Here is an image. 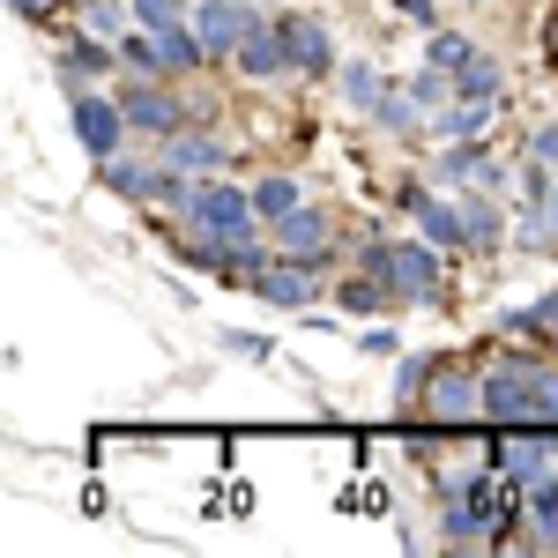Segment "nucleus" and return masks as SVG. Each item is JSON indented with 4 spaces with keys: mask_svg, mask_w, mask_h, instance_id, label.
Segmentation results:
<instances>
[{
    "mask_svg": "<svg viewBox=\"0 0 558 558\" xmlns=\"http://www.w3.org/2000/svg\"><path fill=\"white\" fill-rule=\"evenodd\" d=\"M447 260L454 254H439L425 231H417V239H373V246H357V268H373L387 291H395V305H432Z\"/></svg>",
    "mask_w": 558,
    "mask_h": 558,
    "instance_id": "1",
    "label": "nucleus"
},
{
    "mask_svg": "<svg viewBox=\"0 0 558 558\" xmlns=\"http://www.w3.org/2000/svg\"><path fill=\"white\" fill-rule=\"evenodd\" d=\"M179 223L186 231H216V239H254L260 216H254V186H231V179H186V194H179Z\"/></svg>",
    "mask_w": 558,
    "mask_h": 558,
    "instance_id": "2",
    "label": "nucleus"
},
{
    "mask_svg": "<svg viewBox=\"0 0 558 558\" xmlns=\"http://www.w3.org/2000/svg\"><path fill=\"white\" fill-rule=\"evenodd\" d=\"M484 417L492 425H536V350L484 365Z\"/></svg>",
    "mask_w": 558,
    "mask_h": 558,
    "instance_id": "3",
    "label": "nucleus"
},
{
    "mask_svg": "<svg viewBox=\"0 0 558 558\" xmlns=\"http://www.w3.org/2000/svg\"><path fill=\"white\" fill-rule=\"evenodd\" d=\"M128 112H120V89H75V142H83L89 165H105V157H120L128 149Z\"/></svg>",
    "mask_w": 558,
    "mask_h": 558,
    "instance_id": "4",
    "label": "nucleus"
},
{
    "mask_svg": "<svg viewBox=\"0 0 558 558\" xmlns=\"http://www.w3.org/2000/svg\"><path fill=\"white\" fill-rule=\"evenodd\" d=\"M194 38L209 45V68H231L239 60V45L254 38V23H268L260 8H246V0H194Z\"/></svg>",
    "mask_w": 558,
    "mask_h": 558,
    "instance_id": "5",
    "label": "nucleus"
},
{
    "mask_svg": "<svg viewBox=\"0 0 558 558\" xmlns=\"http://www.w3.org/2000/svg\"><path fill=\"white\" fill-rule=\"evenodd\" d=\"M276 31H283V52H291V75L299 83H328V75H343V60H336V38H328V23L320 15H276Z\"/></svg>",
    "mask_w": 558,
    "mask_h": 558,
    "instance_id": "6",
    "label": "nucleus"
},
{
    "mask_svg": "<svg viewBox=\"0 0 558 558\" xmlns=\"http://www.w3.org/2000/svg\"><path fill=\"white\" fill-rule=\"evenodd\" d=\"M268 239H276V254L305 260V268H336V209H320V202H299Z\"/></svg>",
    "mask_w": 558,
    "mask_h": 558,
    "instance_id": "7",
    "label": "nucleus"
},
{
    "mask_svg": "<svg viewBox=\"0 0 558 558\" xmlns=\"http://www.w3.org/2000/svg\"><path fill=\"white\" fill-rule=\"evenodd\" d=\"M120 112H128V128L142 134V142H172L179 128H194V120H186V105H179L157 75H134V83L120 89Z\"/></svg>",
    "mask_w": 558,
    "mask_h": 558,
    "instance_id": "8",
    "label": "nucleus"
},
{
    "mask_svg": "<svg viewBox=\"0 0 558 558\" xmlns=\"http://www.w3.org/2000/svg\"><path fill=\"white\" fill-rule=\"evenodd\" d=\"M402 209L417 216V231H425L439 254H476L470 246V209H462V194H432V186H402Z\"/></svg>",
    "mask_w": 558,
    "mask_h": 558,
    "instance_id": "9",
    "label": "nucleus"
},
{
    "mask_svg": "<svg viewBox=\"0 0 558 558\" xmlns=\"http://www.w3.org/2000/svg\"><path fill=\"white\" fill-rule=\"evenodd\" d=\"M320 276H328V268H305V260L283 254V260H276V268L254 283V299L268 305V313H313V305H320Z\"/></svg>",
    "mask_w": 558,
    "mask_h": 558,
    "instance_id": "10",
    "label": "nucleus"
},
{
    "mask_svg": "<svg viewBox=\"0 0 558 558\" xmlns=\"http://www.w3.org/2000/svg\"><path fill=\"white\" fill-rule=\"evenodd\" d=\"M157 157H165V165H172L179 179H216V172H231V157H239V149H231V142H223V134L179 128L172 142H157Z\"/></svg>",
    "mask_w": 558,
    "mask_h": 558,
    "instance_id": "11",
    "label": "nucleus"
},
{
    "mask_svg": "<svg viewBox=\"0 0 558 558\" xmlns=\"http://www.w3.org/2000/svg\"><path fill=\"white\" fill-rule=\"evenodd\" d=\"M425 417H484V373H470V365H447L439 357V373H432V395H425Z\"/></svg>",
    "mask_w": 558,
    "mask_h": 558,
    "instance_id": "12",
    "label": "nucleus"
},
{
    "mask_svg": "<svg viewBox=\"0 0 558 558\" xmlns=\"http://www.w3.org/2000/svg\"><path fill=\"white\" fill-rule=\"evenodd\" d=\"M52 68H60V83H68V97H75V89H89L97 75H112V68H128V60H120V45H112V38L83 31L75 45H60V60H52Z\"/></svg>",
    "mask_w": 558,
    "mask_h": 558,
    "instance_id": "13",
    "label": "nucleus"
},
{
    "mask_svg": "<svg viewBox=\"0 0 558 558\" xmlns=\"http://www.w3.org/2000/svg\"><path fill=\"white\" fill-rule=\"evenodd\" d=\"M246 83H283L291 75V52H283V31L276 23H254V38L239 45V60H231Z\"/></svg>",
    "mask_w": 558,
    "mask_h": 558,
    "instance_id": "14",
    "label": "nucleus"
},
{
    "mask_svg": "<svg viewBox=\"0 0 558 558\" xmlns=\"http://www.w3.org/2000/svg\"><path fill=\"white\" fill-rule=\"evenodd\" d=\"M432 172L447 179V186H499V165H492V149H484V142H439V157H432Z\"/></svg>",
    "mask_w": 558,
    "mask_h": 558,
    "instance_id": "15",
    "label": "nucleus"
},
{
    "mask_svg": "<svg viewBox=\"0 0 558 558\" xmlns=\"http://www.w3.org/2000/svg\"><path fill=\"white\" fill-rule=\"evenodd\" d=\"M492 120H499V105H470V97H454L447 112H432V134H439V142H492Z\"/></svg>",
    "mask_w": 558,
    "mask_h": 558,
    "instance_id": "16",
    "label": "nucleus"
},
{
    "mask_svg": "<svg viewBox=\"0 0 558 558\" xmlns=\"http://www.w3.org/2000/svg\"><path fill=\"white\" fill-rule=\"evenodd\" d=\"M454 97H470V105H507V60L476 52L470 68L454 75Z\"/></svg>",
    "mask_w": 558,
    "mask_h": 558,
    "instance_id": "17",
    "label": "nucleus"
},
{
    "mask_svg": "<svg viewBox=\"0 0 558 558\" xmlns=\"http://www.w3.org/2000/svg\"><path fill=\"white\" fill-rule=\"evenodd\" d=\"M305 202V186L291 172H268V179H254V216H260V231H276V223H283V216L299 209Z\"/></svg>",
    "mask_w": 558,
    "mask_h": 558,
    "instance_id": "18",
    "label": "nucleus"
},
{
    "mask_svg": "<svg viewBox=\"0 0 558 558\" xmlns=\"http://www.w3.org/2000/svg\"><path fill=\"white\" fill-rule=\"evenodd\" d=\"M336 83H343V105H357L365 120L380 112V97L395 89V83L380 75V68H373V60H343V75H336Z\"/></svg>",
    "mask_w": 558,
    "mask_h": 558,
    "instance_id": "19",
    "label": "nucleus"
},
{
    "mask_svg": "<svg viewBox=\"0 0 558 558\" xmlns=\"http://www.w3.org/2000/svg\"><path fill=\"white\" fill-rule=\"evenodd\" d=\"M120 60H128L134 75H157V83H172V60H165V38H157V31H142V23H134L128 38H120Z\"/></svg>",
    "mask_w": 558,
    "mask_h": 558,
    "instance_id": "20",
    "label": "nucleus"
},
{
    "mask_svg": "<svg viewBox=\"0 0 558 558\" xmlns=\"http://www.w3.org/2000/svg\"><path fill=\"white\" fill-rule=\"evenodd\" d=\"M425 120H432V112L417 105V97H410V89H387V97H380V112H373V128L395 134V142H410V134L425 128Z\"/></svg>",
    "mask_w": 558,
    "mask_h": 558,
    "instance_id": "21",
    "label": "nucleus"
},
{
    "mask_svg": "<svg viewBox=\"0 0 558 558\" xmlns=\"http://www.w3.org/2000/svg\"><path fill=\"white\" fill-rule=\"evenodd\" d=\"M97 179H105L112 194H128V202H149V179H157V165H142V157H128V149H120V157H105V165H97Z\"/></svg>",
    "mask_w": 558,
    "mask_h": 558,
    "instance_id": "22",
    "label": "nucleus"
},
{
    "mask_svg": "<svg viewBox=\"0 0 558 558\" xmlns=\"http://www.w3.org/2000/svg\"><path fill=\"white\" fill-rule=\"evenodd\" d=\"M336 305H343V313H387V305H395V291H387L373 268H357V276H343V283H336Z\"/></svg>",
    "mask_w": 558,
    "mask_h": 558,
    "instance_id": "23",
    "label": "nucleus"
},
{
    "mask_svg": "<svg viewBox=\"0 0 558 558\" xmlns=\"http://www.w3.org/2000/svg\"><path fill=\"white\" fill-rule=\"evenodd\" d=\"M492 462L514 476V484H536V476L551 470V447H544V439H507V447H499Z\"/></svg>",
    "mask_w": 558,
    "mask_h": 558,
    "instance_id": "24",
    "label": "nucleus"
},
{
    "mask_svg": "<svg viewBox=\"0 0 558 558\" xmlns=\"http://www.w3.org/2000/svg\"><path fill=\"white\" fill-rule=\"evenodd\" d=\"M499 202H507V194H492V186H484V194H462V209H470V246H476V254H492V246H499Z\"/></svg>",
    "mask_w": 558,
    "mask_h": 558,
    "instance_id": "25",
    "label": "nucleus"
},
{
    "mask_svg": "<svg viewBox=\"0 0 558 558\" xmlns=\"http://www.w3.org/2000/svg\"><path fill=\"white\" fill-rule=\"evenodd\" d=\"M439 536L447 544H470V536H484V514H476V499L454 484V499H439Z\"/></svg>",
    "mask_w": 558,
    "mask_h": 558,
    "instance_id": "26",
    "label": "nucleus"
},
{
    "mask_svg": "<svg viewBox=\"0 0 558 558\" xmlns=\"http://www.w3.org/2000/svg\"><path fill=\"white\" fill-rule=\"evenodd\" d=\"M432 373H439V357H402V373H395V410H425Z\"/></svg>",
    "mask_w": 558,
    "mask_h": 558,
    "instance_id": "27",
    "label": "nucleus"
},
{
    "mask_svg": "<svg viewBox=\"0 0 558 558\" xmlns=\"http://www.w3.org/2000/svg\"><path fill=\"white\" fill-rule=\"evenodd\" d=\"M425 60H432V68H447V75H462V68L476 60V45L462 38V31H425Z\"/></svg>",
    "mask_w": 558,
    "mask_h": 558,
    "instance_id": "28",
    "label": "nucleus"
},
{
    "mask_svg": "<svg viewBox=\"0 0 558 558\" xmlns=\"http://www.w3.org/2000/svg\"><path fill=\"white\" fill-rule=\"evenodd\" d=\"M128 8H134V23H142V31H172V23L194 15L186 0H128Z\"/></svg>",
    "mask_w": 558,
    "mask_h": 558,
    "instance_id": "29",
    "label": "nucleus"
},
{
    "mask_svg": "<svg viewBox=\"0 0 558 558\" xmlns=\"http://www.w3.org/2000/svg\"><path fill=\"white\" fill-rule=\"evenodd\" d=\"M536 425H558V357H536Z\"/></svg>",
    "mask_w": 558,
    "mask_h": 558,
    "instance_id": "30",
    "label": "nucleus"
},
{
    "mask_svg": "<svg viewBox=\"0 0 558 558\" xmlns=\"http://www.w3.org/2000/svg\"><path fill=\"white\" fill-rule=\"evenodd\" d=\"M75 0H8V15H23V23H60Z\"/></svg>",
    "mask_w": 558,
    "mask_h": 558,
    "instance_id": "31",
    "label": "nucleus"
},
{
    "mask_svg": "<svg viewBox=\"0 0 558 558\" xmlns=\"http://www.w3.org/2000/svg\"><path fill=\"white\" fill-rule=\"evenodd\" d=\"M387 8H395V15H410L417 31H439V8H432V0H387Z\"/></svg>",
    "mask_w": 558,
    "mask_h": 558,
    "instance_id": "32",
    "label": "nucleus"
},
{
    "mask_svg": "<svg viewBox=\"0 0 558 558\" xmlns=\"http://www.w3.org/2000/svg\"><path fill=\"white\" fill-rule=\"evenodd\" d=\"M529 157H536V165H551V172H558V128H536V134H529Z\"/></svg>",
    "mask_w": 558,
    "mask_h": 558,
    "instance_id": "33",
    "label": "nucleus"
},
{
    "mask_svg": "<svg viewBox=\"0 0 558 558\" xmlns=\"http://www.w3.org/2000/svg\"><path fill=\"white\" fill-rule=\"evenodd\" d=\"M357 350H365V357H395V328H365V336H357Z\"/></svg>",
    "mask_w": 558,
    "mask_h": 558,
    "instance_id": "34",
    "label": "nucleus"
},
{
    "mask_svg": "<svg viewBox=\"0 0 558 558\" xmlns=\"http://www.w3.org/2000/svg\"><path fill=\"white\" fill-rule=\"evenodd\" d=\"M536 320H544V336L558 343V291H551V299H536Z\"/></svg>",
    "mask_w": 558,
    "mask_h": 558,
    "instance_id": "35",
    "label": "nucleus"
},
{
    "mask_svg": "<svg viewBox=\"0 0 558 558\" xmlns=\"http://www.w3.org/2000/svg\"><path fill=\"white\" fill-rule=\"evenodd\" d=\"M544 52H551V68H558V8H551V23H544Z\"/></svg>",
    "mask_w": 558,
    "mask_h": 558,
    "instance_id": "36",
    "label": "nucleus"
},
{
    "mask_svg": "<svg viewBox=\"0 0 558 558\" xmlns=\"http://www.w3.org/2000/svg\"><path fill=\"white\" fill-rule=\"evenodd\" d=\"M544 209H551V223H558V179H551V202H544Z\"/></svg>",
    "mask_w": 558,
    "mask_h": 558,
    "instance_id": "37",
    "label": "nucleus"
},
{
    "mask_svg": "<svg viewBox=\"0 0 558 558\" xmlns=\"http://www.w3.org/2000/svg\"><path fill=\"white\" fill-rule=\"evenodd\" d=\"M551 357H558V343H551Z\"/></svg>",
    "mask_w": 558,
    "mask_h": 558,
    "instance_id": "38",
    "label": "nucleus"
}]
</instances>
